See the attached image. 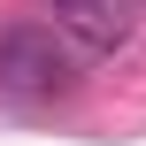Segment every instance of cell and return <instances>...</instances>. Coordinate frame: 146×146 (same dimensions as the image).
I'll return each instance as SVG.
<instances>
[{"label": "cell", "instance_id": "2", "mask_svg": "<svg viewBox=\"0 0 146 146\" xmlns=\"http://www.w3.org/2000/svg\"><path fill=\"white\" fill-rule=\"evenodd\" d=\"M54 8H62V31L77 38V54H108L131 31V8L123 0H54Z\"/></svg>", "mask_w": 146, "mask_h": 146}, {"label": "cell", "instance_id": "1", "mask_svg": "<svg viewBox=\"0 0 146 146\" xmlns=\"http://www.w3.org/2000/svg\"><path fill=\"white\" fill-rule=\"evenodd\" d=\"M69 85H77V46H69L62 31H46V23L0 31V92H15V100H54V92H69Z\"/></svg>", "mask_w": 146, "mask_h": 146}]
</instances>
